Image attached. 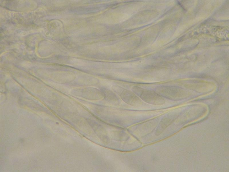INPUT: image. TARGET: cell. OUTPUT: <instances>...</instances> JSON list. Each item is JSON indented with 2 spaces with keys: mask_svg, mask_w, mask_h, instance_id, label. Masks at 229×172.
Returning a JSON list of instances; mask_svg holds the SVG:
<instances>
[{
  "mask_svg": "<svg viewBox=\"0 0 229 172\" xmlns=\"http://www.w3.org/2000/svg\"><path fill=\"white\" fill-rule=\"evenodd\" d=\"M118 93L125 102L133 106H139L142 103L141 99L132 91L123 88L118 87Z\"/></svg>",
  "mask_w": 229,
  "mask_h": 172,
  "instance_id": "cell-2",
  "label": "cell"
},
{
  "mask_svg": "<svg viewBox=\"0 0 229 172\" xmlns=\"http://www.w3.org/2000/svg\"><path fill=\"white\" fill-rule=\"evenodd\" d=\"M132 91L145 102L155 105L162 104L164 100L161 96L155 91L135 86L132 88Z\"/></svg>",
  "mask_w": 229,
  "mask_h": 172,
  "instance_id": "cell-1",
  "label": "cell"
}]
</instances>
